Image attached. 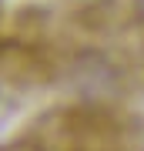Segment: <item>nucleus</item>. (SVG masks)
Listing matches in <instances>:
<instances>
[{
	"instance_id": "nucleus-1",
	"label": "nucleus",
	"mask_w": 144,
	"mask_h": 151,
	"mask_svg": "<svg viewBox=\"0 0 144 151\" xmlns=\"http://www.w3.org/2000/svg\"><path fill=\"white\" fill-rule=\"evenodd\" d=\"M134 10H138V17L144 20V0H134Z\"/></svg>"
}]
</instances>
